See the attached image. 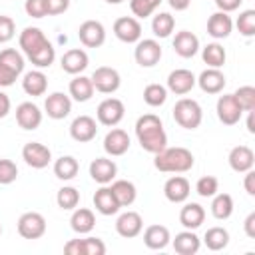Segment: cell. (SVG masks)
<instances>
[{
	"label": "cell",
	"instance_id": "1",
	"mask_svg": "<svg viewBox=\"0 0 255 255\" xmlns=\"http://www.w3.org/2000/svg\"><path fill=\"white\" fill-rule=\"evenodd\" d=\"M135 137L143 151L157 153L167 145V133L163 129V122L155 114H143L135 122Z\"/></svg>",
	"mask_w": 255,
	"mask_h": 255
},
{
	"label": "cell",
	"instance_id": "2",
	"mask_svg": "<svg viewBox=\"0 0 255 255\" xmlns=\"http://www.w3.org/2000/svg\"><path fill=\"white\" fill-rule=\"evenodd\" d=\"M153 165L161 173H185L193 167L195 157L187 147L175 145V147H163L161 151L153 153Z\"/></svg>",
	"mask_w": 255,
	"mask_h": 255
},
{
	"label": "cell",
	"instance_id": "3",
	"mask_svg": "<svg viewBox=\"0 0 255 255\" xmlns=\"http://www.w3.org/2000/svg\"><path fill=\"white\" fill-rule=\"evenodd\" d=\"M171 114H173L175 124H179L183 129H197L203 122V110H201L199 102H195L191 98L177 100Z\"/></svg>",
	"mask_w": 255,
	"mask_h": 255
},
{
	"label": "cell",
	"instance_id": "4",
	"mask_svg": "<svg viewBox=\"0 0 255 255\" xmlns=\"http://www.w3.org/2000/svg\"><path fill=\"white\" fill-rule=\"evenodd\" d=\"M24 56L16 48H6L0 52V88L12 86L24 72Z\"/></svg>",
	"mask_w": 255,
	"mask_h": 255
},
{
	"label": "cell",
	"instance_id": "5",
	"mask_svg": "<svg viewBox=\"0 0 255 255\" xmlns=\"http://www.w3.org/2000/svg\"><path fill=\"white\" fill-rule=\"evenodd\" d=\"M90 78H92L94 90L100 92V94H114L122 86V76L112 66H100V68H96Z\"/></svg>",
	"mask_w": 255,
	"mask_h": 255
},
{
	"label": "cell",
	"instance_id": "6",
	"mask_svg": "<svg viewBox=\"0 0 255 255\" xmlns=\"http://www.w3.org/2000/svg\"><path fill=\"white\" fill-rule=\"evenodd\" d=\"M161 46L157 40L153 38H143L135 42V50H133V58L141 68H153L159 60H161Z\"/></svg>",
	"mask_w": 255,
	"mask_h": 255
},
{
	"label": "cell",
	"instance_id": "7",
	"mask_svg": "<svg viewBox=\"0 0 255 255\" xmlns=\"http://www.w3.org/2000/svg\"><path fill=\"white\" fill-rule=\"evenodd\" d=\"M96 116H98V122L102 126L116 128L124 120V116H126L124 102L118 100V98H106L104 102H100V106L96 110Z\"/></svg>",
	"mask_w": 255,
	"mask_h": 255
},
{
	"label": "cell",
	"instance_id": "8",
	"mask_svg": "<svg viewBox=\"0 0 255 255\" xmlns=\"http://www.w3.org/2000/svg\"><path fill=\"white\" fill-rule=\"evenodd\" d=\"M18 233L24 239H40L46 233V219L38 211H26L18 219Z\"/></svg>",
	"mask_w": 255,
	"mask_h": 255
},
{
	"label": "cell",
	"instance_id": "9",
	"mask_svg": "<svg viewBox=\"0 0 255 255\" xmlns=\"http://www.w3.org/2000/svg\"><path fill=\"white\" fill-rule=\"evenodd\" d=\"M22 159L32 169H44L52 161V151L48 145H44L40 141H28L22 147Z\"/></svg>",
	"mask_w": 255,
	"mask_h": 255
},
{
	"label": "cell",
	"instance_id": "10",
	"mask_svg": "<svg viewBox=\"0 0 255 255\" xmlns=\"http://www.w3.org/2000/svg\"><path fill=\"white\" fill-rule=\"evenodd\" d=\"M215 112H217V118H219V122L223 126H235V124H239V120L243 116V110L237 104V100H235L233 94L219 96L217 106H215Z\"/></svg>",
	"mask_w": 255,
	"mask_h": 255
},
{
	"label": "cell",
	"instance_id": "11",
	"mask_svg": "<svg viewBox=\"0 0 255 255\" xmlns=\"http://www.w3.org/2000/svg\"><path fill=\"white\" fill-rule=\"evenodd\" d=\"M114 34L124 44H135L141 40V24L133 16H122L114 22Z\"/></svg>",
	"mask_w": 255,
	"mask_h": 255
},
{
	"label": "cell",
	"instance_id": "12",
	"mask_svg": "<svg viewBox=\"0 0 255 255\" xmlns=\"http://www.w3.org/2000/svg\"><path fill=\"white\" fill-rule=\"evenodd\" d=\"M78 38L86 48H100L106 42V28L100 20H86L78 28Z\"/></svg>",
	"mask_w": 255,
	"mask_h": 255
},
{
	"label": "cell",
	"instance_id": "13",
	"mask_svg": "<svg viewBox=\"0 0 255 255\" xmlns=\"http://www.w3.org/2000/svg\"><path fill=\"white\" fill-rule=\"evenodd\" d=\"M165 88L175 96H185L195 88V74L187 68H177V70L169 72Z\"/></svg>",
	"mask_w": 255,
	"mask_h": 255
},
{
	"label": "cell",
	"instance_id": "14",
	"mask_svg": "<svg viewBox=\"0 0 255 255\" xmlns=\"http://www.w3.org/2000/svg\"><path fill=\"white\" fill-rule=\"evenodd\" d=\"M98 133V122L92 116H78L70 124V135L78 143H88Z\"/></svg>",
	"mask_w": 255,
	"mask_h": 255
},
{
	"label": "cell",
	"instance_id": "15",
	"mask_svg": "<svg viewBox=\"0 0 255 255\" xmlns=\"http://www.w3.org/2000/svg\"><path fill=\"white\" fill-rule=\"evenodd\" d=\"M48 42H50V40L46 38V34H44L40 28H36V26H28V28H24V30L20 32V36H18L20 50L26 54V58L32 56L34 52H38L40 48H44Z\"/></svg>",
	"mask_w": 255,
	"mask_h": 255
},
{
	"label": "cell",
	"instance_id": "16",
	"mask_svg": "<svg viewBox=\"0 0 255 255\" xmlns=\"http://www.w3.org/2000/svg\"><path fill=\"white\" fill-rule=\"evenodd\" d=\"M44 110H46L48 118H52V120H64L72 112V98L68 94H64V92H54V94H50L46 98Z\"/></svg>",
	"mask_w": 255,
	"mask_h": 255
},
{
	"label": "cell",
	"instance_id": "17",
	"mask_svg": "<svg viewBox=\"0 0 255 255\" xmlns=\"http://www.w3.org/2000/svg\"><path fill=\"white\" fill-rule=\"evenodd\" d=\"M131 141H129V135L128 131H124L122 128H112L106 137H104V151L112 157H120L124 155L128 149H129Z\"/></svg>",
	"mask_w": 255,
	"mask_h": 255
},
{
	"label": "cell",
	"instance_id": "18",
	"mask_svg": "<svg viewBox=\"0 0 255 255\" xmlns=\"http://www.w3.org/2000/svg\"><path fill=\"white\" fill-rule=\"evenodd\" d=\"M116 175H118V165L110 157H96L90 163V177L100 185L112 183L116 179Z\"/></svg>",
	"mask_w": 255,
	"mask_h": 255
},
{
	"label": "cell",
	"instance_id": "19",
	"mask_svg": "<svg viewBox=\"0 0 255 255\" xmlns=\"http://www.w3.org/2000/svg\"><path fill=\"white\" fill-rule=\"evenodd\" d=\"M143 229V219L137 211H124L118 219H116V231L120 237L124 239H133L141 233Z\"/></svg>",
	"mask_w": 255,
	"mask_h": 255
},
{
	"label": "cell",
	"instance_id": "20",
	"mask_svg": "<svg viewBox=\"0 0 255 255\" xmlns=\"http://www.w3.org/2000/svg\"><path fill=\"white\" fill-rule=\"evenodd\" d=\"M195 84L205 94H221L223 88H225V84H227V80H225V74L219 68H205L195 78Z\"/></svg>",
	"mask_w": 255,
	"mask_h": 255
},
{
	"label": "cell",
	"instance_id": "21",
	"mask_svg": "<svg viewBox=\"0 0 255 255\" xmlns=\"http://www.w3.org/2000/svg\"><path fill=\"white\" fill-rule=\"evenodd\" d=\"M191 193V185L183 175H173L163 183V195L171 203H183L187 201Z\"/></svg>",
	"mask_w": 255,
	"mask_h": 255
},
{
	"label": "cell",
	"instance_id": "22",
	"mask_svg": "<svg viewBox=\"0 0 255 255\" xmlns=\"http://www.w3.org/2000/svg\"><path fill=\"white\" fill-rule=\"evenodd\" d=\"M90 64V58L86 54V50L82 48H72L68 52H64V56L60 58V66L66 74H72V76H78L82 74Z\"/></svg>",
	"mask_w": 255,
	"mask_h": 255
},
{
	"label": "cell",
	"instance_id": "23",
	"mask_svg": "<svg viewBox=\"0 0 255 255\" xmlns=\"http://www.w3.org/2000/svg\"><path fill=\"white\" fill-rule=\"evenodd\" d=\"M16 122L22 129H38L40 124H42V112L36 104L32 102H22L18 108H16Z\"/></svg>",
	"mask_w": 255,
	"mask_h": 255
},
{
	"label": "cell",
	"instance_id": "24",
	"mask_svg": "<svg viewBox=\"0 0 255 255\" xmlns=\"http://www.w3.org/2000/svg\"><path fill=\"white\" fill-rule=\"evenodd\" d=\"M227 161H229V167L237 173H245L249 169H253L255 165V153L249 145H235L229 155H227Z\"/></svg>",
	"mask_w": 255,
	"mask_h": 255
},
{
	"label": "cell",
	"instance_id": "25",
	"mask_svg": "<svg viewBox=\"0 0 255 255\" xmlns=\"http://www.w3.org/2000/svg\"><path fill=\"white\" fill-rule=\"evenodd\" d=\"M233 32V20L227 12H213L207 20V34L215 40H223Z\"/></svg>",
	"mask_w": 255,
	"mask_h": 255
},
{
	"label": "cell",
	"instance_id": "26",
	"mask_svg": "<svg viewBox=\"0 0 255 255\" xmlns=\"http://www.w3.org/2000/svg\"><path fill=\"white\" fill-rule=\"evenodd\" d=\"M173 52L179 58H193L199 52V38L189 30L177 32L173 38Z\"/></svg>",
	"mask_w": 255,
	"mask_h": 255
},
{
	"label": "cell",
	"instance_id": "27",
	"mask_svg": "<svg viewBox=\"0 0 255 255\" xmlns=\"http://www.w3.org/2000/svg\"><path fill=\"white\" fill-rule=\"evenodd\" d=\"M169 241H171V233L165 225H149L143 231V243L151 251L165 249L169 245Z\"/></svg>",
	"mask_w": 255,
	"mask_h": 255
},
{
	"label": "cell",
	"instance_id": "28",
	"mask_svg": "<svg viewBox=\"0 0 255 255\" xmlns=\"http://www.w3.org/2000/svg\"><path fill=\"white\" fill-rule=\"evenodd\" d=\"M94 207L98 213L102 215H116L120 211V203L112 191V187L102 185L96 193H94Z\"/></svg>",
	"mask_w": 255,
	"mask_h": 255
},
{
	"label": "cell",
	"instance_id": "29",
	"mask_svg": "<svg viewBox=\"0 0 255 255\" xmlns=\"http://www.w3.org/2000/svg\"><path fill=\"white\" fill-rule=\"evenodd\" d=\"M169 243L173 245L175 253H179V255H195L201 247V239L195 235L193 229H185V231L177 233Z\"/></svg>",
	"mask_w": 255,
	"mask_h": 255
},
{
	"label": "cell",
	"instance_id": "30",
	"mask_svg": "<svg viewBox=\"0 0 255 255\" xmlns=\"http://www.w3.org/2000/svg\"><path fill=\"white\" fill-rule=\"evenodd\" d=\"M22 90L28 96H32V98L44 96L46 90H48V78H46V74L42 70H30V72H26L24 78H22Z\"/></svg>",
	"mask_w": 255,
	"mask_h": 255
},
{
	"label": "cell",
	"instance_id": "31",
	"mask_svg": "<svg viewBox=\"0 0 255 255\" xmlns=\"http://www.w3.org/2000/svg\"><path fill=\"white\" fill-rule=\"evenodd\" d=\"M68 92H70V98H72V100H76V102L84 104V102L92 100V96H94V92H96V90H94L92 78L78 74V76H74V80L70 82Z\"/></svg>",
	"mask_w": 255,
	"mask_h": 255
},
{
	"label": "cell",
	"instance_id": "32",
	"mask_svg": "<svg viewBox=\"0 0 255 255\" xmlns=\"http://www.w3.org/2000/svg\"><path fill=\"white\" fill-rule=\"evenodd\" d=\"M205 221V209L199 205V203H185L179 211V223L185 227V229H197L201 227V223Z\"/></svg>",
	"mask_w": 255,
	"mask_h": 255
},
{
	"label": "cell",
	"instance_id": "33",
	"mask_svg": "<svg viewBox=\"0 0 255 255\" xmlns=\"http://www.w3.org/2000/svg\"><path fill=\"white\" fill-rule=\"evenodd\" d=\"M94 225H96V215L92 209H88V207H76L74 209V213L70 217V227L76 233L86 235L94 229Z\"/></svg>",
	"mask_w": 255,
	"mask_h": 255
},
{
	"label": "cell",
	"instance_id": "34",
	"mask_svg": "<svg viewBox=\"0 0 255 255\" xmlns=\"http://www.w3.org/2000/svg\"><path fill=\"white\" fill-rule=\"evenodd\" d=\"M110 187H112V191H114L120 207H129L135 201V197H137L135 185L131 181H128V179H114Z\"/></svg>",
	"mask_w": 255,
	"mask_h": 255
},
{
	"label": "cell",
	"instance_id": "35",
	"mask_svg": "<svg viewBox=\"0 0 255 255\" xmlns=\"http://www.w3.org/2000/svg\"><path fill=\"white\" fill-rule=\"evenodd\" d=\"M80 171V163L74 155H62L54 161V175L62 181H70L78 175Z\"/></svg>",
	"mask_w": 255,
	"mask_h": 255
},
{
	"label": "cell",
	"instance_id": "36",
	"mask_svg": "<svg viewBox=\"0 0 255 255\" xmlns=\"http://www.w3.org/2000/svg\"><path fill=\"white\" fill-rule=\"evenodd\" d=\"M233 213V197L229 193H215L211 197V215L219 221L229 219Z\"/></svg>",
	"mask_w": 255,
	"mask_h": 255
},
{
	"label": "cell",
	"instance_id": "37",
	"mask_svg": "<svg viewBox=\"0 0 255 255\" xmlns=\"http://www.w3.org/2000/svg\"><path fill=\"white\" fill-rule=\"evenodd\" d=\"M203 243L211 251H221V249H225L229 245V231L225 227H219V225L209 227L205 231V235H203Z\"/></svg>",
	"mask_w": 255,
	"mask_h": 255
},
{
	"label": "cell",
	"instance_id": "38",
	"mask_svg": "<svg viewBox=\"0 0 255 255\" xmlns=\"http://www.w3.org/2000/svg\"><path fill=\"white\" fill-rule=\"evenodd\" d=\"M201 58L207 64V68H221L227 60V54L219 42H211L205 48H201Z\"/></svg>",
	"mask_w": 255,
	"mask_h": 255
},
{
	"label": "cell",
	"instance_id": "39",
	"mask_svg": "<svg viewBox=\"0 0 255 255\" xmlns=\"http://www.w3.org/2000/svg\"><path fill=\"white\" fill-rule=\"evenodd\" d=\"M173 28H175V18L169 12H159L151 20V32H153L155 38H167V36H171Z\"/></svg>",
	"mask_w": 255,
	"mask_h": 255
},
{
	"label": "cell",
	"instance_id": "40",
	"mask_svg": "<svg viewBox=\"0 0 255 255\" xmlns=\"http://www.w3.org/2000/svg\"><path fill=\"white\" fill-rule=\"evenodd\" d=\"M56 203L64 211H74L78 207V203H80V191L76 187H72V185H64L56 193Z\"/></svg>",
	"mask_w": 255,
	"mask_h": 255
},
{
	"label": "cell",
	"instance_id": "41",
	"mask_svg": "<svg viewBox=\"0 0 255 255\" xmlns=\"http://www.w3.org/2000/svg\"><path fill=\"white\" fill-rule=\"evenodd\" d=\"M167 100V88L161 84H147L143 88V102L149 108H159Z\"/></svg>",
	"mask_w": 255,
	"mask_h": 255
},
{
	"label": "cell",
	"instance_id": "42",
	"mask_svg": "<svg viewBox=\"0 0 255 255\" xmlns=\"http://www.w3.org/2000/svg\"><path fill=\"white\" fill-rule=\"evenodd\" d=\"M28 60H30L38 70L50 68V66L54 64V60H56V48L52 46V42H48L44 48H40V50L34 52L32 56H28Z\"/></svg>",
	"mask_w": 255,
	"mask_h": 255
},
{
	"label": "cell",
	"instance_id": "43",
	"mask_svg": "<svg viewBox=\"0 0 255 255\" xmlns=\"http://www.w3.org/2000/svg\"><path fill=\"white\" fill-rule=\"evenodd\" d=\"M161 4V0H129V10L133 18H147L155 12V8Z\"/></svg>",
	"mask_w": 255,
	"mask_h": 255
},
{
	"label": "cell",
	"instance_id": "44",
	"mask_svg": "<svg viewBox=\"0 0 255 255\" xmlns=\"http://www.w3.org/2000/svg\"><path fill=\"white\" fill-rule=\"evenodd\" d=\"M235 26H237V30H239L241 36H245V38L255 36V10H251V8L249 10H243L239 14Z\"/></svg>",
	"mask_w": 255,
	"mask_h": 255
},
{
	"label": "cell",
	"instance_id": "45",
	"mask_svg": "<svg viewBox=\"0 0 255 255\" xmlns=\"http://www.w3.org/2000/svg\"><path fill=\"white\" fill-rule=\"evenodd\" d=\"M237 104L241 106L243 112H253L255 110V88L253 86H241L233 92Z\"/></svg>",
	"mask_w": 255,
	"mask_h": 255
},
{
	"label": "cell",
	"instance_id": "46",
	"mask_svg": "<svg viewBox=\"0 0 255 255\" xmlns=\"http://www.w3.org/2000/svg\"><path fill=\"white\" fill-rule=\"evenodd\" d=\"M195 191L199 197H213L219 191V181L213 175H203L195 183Z\"/></svg>",
	"mask_w": 255,
	"mask_h": 255
},
{
	"label": "cell",
	"instance_id": "47",
	"mask_svg": "<svg viewBox=\"0 0 255 255\" xmlns=\"http://www.w3.org/2000/svg\"><path fill=\"white\" fill-rule=\"evenodd\" d=\"M18 177V165L12 159H0V185H10Z\"/></svg>",
	"mask_w": 255,
	"mask_h": 255
},
{
	"label": "cell",
	"instance_id": "48",
	"mask_svg": "<svg viewBox=\"0 0 255 255\" xmlns=\"http://www.w3.org/2000/svg\"><path fill=\"white\" fill-rule=\"evenodd\" d=\"M24 10L30 18H44V16H48V2L46 0H26Z\"/></svg>",
	"mask_w": 255,
	"mask_h": 255
},
{
	"label": "cell",
	"instance_id": "49",
	"mask_svg": "<svg viewBox=\"0 0 255 255\" xmlns=\"http://www.w3.org/2000/svg\"><path fill=\"white\" fill-rule=\"evenodd\" d=\"M14 34H16V24H14V20L10 18V16H0V44H6V42H10L12 38H14Z\"/></svg>",
	"mask_w": 255,
	"mask_h": 255
},
{
	"label": "cell",
	"instance_id": "50",
	"mask_svg": "<svg viewBox=\"0 0 255 255\" xmlns=\"http://www.w3.org/2000/svg\"><path fill=\"white\" fill-rule=\"evenodd\" d=\"M84 243V255H104L106 253V243L100 237H86L82 239Z\"/></svg>",
	"mask_w": 255,
	"mask_h": 255
},
{
	"label": "cell",
	"instance_id": "51",
	"mask_svg": "<svg viewBox=\"0 0 255 255\" xmlns=\"http://www.w3.org/2000/svg\"><path fill=\"white\" fill-rule=\"evenodd\" d=\"M48 2V16L64 14L70 8V0H46Z\"/></svg>",
	"mask_w": 255,
	"mask_h": 255
},
{
	"label": "cell",
	"instance_id": "52",
	"mask_svg": "<svg viewBox=\"0 0 255 255\" xmlns=\"http://www.w3.org/2000/svg\"><path fill=\"white\" fill-rule=\"evenodd\" d=\"M64 253L66 255H84V243H82V239H70L64 245Z\"/></svg>",
	"mask_w": 255,
	"mask_h": 255
},
{
	"label": "cell",
	"instance_id": "53",
	"mask_svg": "<svg viewBox=\"0 0 255 255\" xmlns=\"http://www.w3.org/2000/svg\"><path fill=\"white\" fill-rule=\"evenodd\" d=\"M243 4V0H215V6L219 12H235L239 6Z\"/></svg>",
	"mask_w": 255,
	"mask_h": 255
},
{
	"label": "cell",
	"instance_id": "54",
	"mask_svg": "<svg viewBox=\"0 0 255 255\" xmlns=\"http://www.w3.org/2000/svg\"><path fill=\"white\" fill-rule=\"evenodd\" d=\"M243 187H245V191H247V195H255V171L253 169H249V171H245V179H243Z\"/></svg>",
	"mask_w": 255,
	"mask_h": 255
},
{
	"label": "cell",
	"instance_id": "55",
	"mask_svg": "<svg viewBox=\"0 0 255 255\" xmlns=\"http://www.w3.org/2000/svg\"><path fill=\"white\" fill-rule=\"evenodd\" d=\"M243 229H245V235H247L249 239H255V211H251V213L245 217Z\"/></svg>",
	"mask_w": 255,
	"mask_h": 255
},
{
	"label": "cell",
	"instance_id": "56",
	"mask_svg": "<svg viewBox=\"0 0 255 255\" xmlns=\"http://www.w3.org/2000/svg\"><path fill=\"white\" fill-rule=\"evenodd\" d=\"M10 108H12L10 98L0 90V120H2V118H6V116L10 114Z\"/></svg>",
	"mask_w": 255,
	"mask_h": 255
},
{
	"label": "cell",
	"instance_id": "57",
	"mask_svg": "<svg viewBox=\"0 0 255 255\" xmlns=\"http://www.w3.org/2000/svg\"><path fill=\"white\" fill-rule=\"evenodd\" d=\"M167 4H169L175 12H183V10H187V8H189L191 0H167Z\"/></svg>",
	"mask_w": 255,
	"mask_h": 255
},
{
	"label": "cell",
	"instance_id": "58",
	"mask_svg": "<svg viewBox=\"0 0 255 255\" xmlns=\"http://www.w3.org/2000/svg\"><path fill=\"white\" fill-rule=\"evenodd\" d=\"M247 131L249 133H255V110L253 112H247Z\"/></svg>",
	"mask_w": 255,
	"mask_h": 255
},
{
	"label": "cell",
	"instance_id": "59",
	"mask_svg": "<svg viewBox=\"0 0 255 255\" xmlns=\"http://www.w3.org/2000/svg\"><path fill=\"white\" fill-rule=\"evenodd\" d=\"M108 4H122V2H126V0H106Z\"/></svg>",
	"mask_w": 255,
	"mask_h": 255
},
{
	"label": "cell",
	"instance_id": "60",
	"mask_svg": "<svg viewBox=\"0 0 255 255\" xmlns=\"http://www.w3.org/2000/svg\"><path fill=\"white\" fill-rule=\"evenodd\" d=\"M0 235H2V225H0Z\"/></svg>",
	"mask_w": 255,
	"mask_h": 255
}]
</instances>
